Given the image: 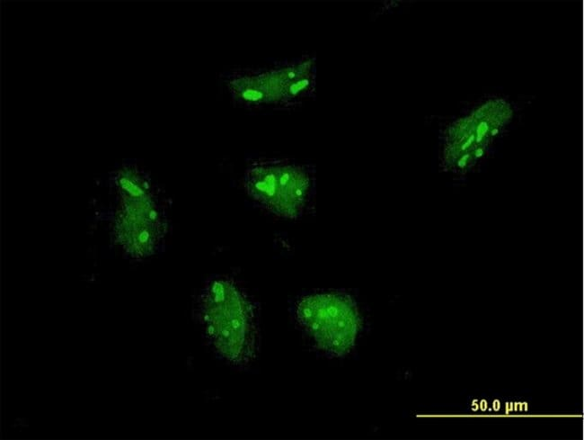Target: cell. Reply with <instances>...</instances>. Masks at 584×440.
Masks as SVG:
<instances>
[{"instance_id": "obj_6", "label": "cell", "mask_w": 584, "mask_h": 440, "mask_svg": "<svg viewBox=\"0 0 584 440\" xmlns=\"http://www.w3.org/2000/svg\"><path fill=\"white\" fill-rule=\"evenodd\" d=\"M493 407L495 408V410L499 409V408H498L499 407V401L498 400H495V402L493 404Z\"/></svg>"}, {"instance_id": "obj_5", "label": "cell", "mask_w": 584, "mask_h": 440, "mask_svg": "<svg viewBox=\"0 0 584 440\" xmlns=\"http://www.w3.org/2000/svg\"><path fill=\"white\" fill-rule=\"evenodd\" d=\"M128 202L117 220V237L124 250L134 258L155 254L166 233V220L149 192V184L137 176L129 181Z\"/></svg>"}, {"instance_id": "obj_1", "label": "cell", "mask_w": 584, "mask_h": 440, "mask_svg": "<svg viewBox=\"0 0 584 440\" xmlns=\"http://www.w3.org/2000/svg\"><path fill=\"white\" fill-rule=\"evenodd\" d=\"M203 337L217 359L243 370L257 358L259 310L255 301L233 277L214 275L204 285L196 306Z\"/></svg>"}, {"instance_id": "obj_4", "label": "cell", "mask_w": 584, "mask_h": 440, "mask_svg": "<svg viewBox=\"0 0 584 440\" xmlns=\"http://www.w3.org/2000/svg\"><path fill=\"white\" fill-rule=\"evenodd\" d=\"M244 188L256 203L289 219L302 216L315 194V175L311 166L288 159H256L248 164Z\"/></svg>"}, {"instance_id": "obj_3", "label": "cell", "mask_w": 584, "mask_h": 440, "mask_svg": "<svg viewBox=\"0 0 584 440\" xmlns=\"http://www.w3.org/2000/svg\"><path fill=\"white\" fill-rule=\"evenodd\" d=\"M292 313L297 329L319 355L340 358L353 350L361 319L350 295L332 291L308 292L296 300Z\"/></svg>"}, {"instance_id": "obj_2", "label": "cell", "mask_w": 584, "mask_h": 440, "mask_svg": "<svg viewBox=\"0 0 584 440\" xmlns=\"http://www.w3.org/2000/svg\"><path fill=\"white\" fill-rule=\"evenodd\" d=\"M315 72L314 57L303 56L268 67L229 69L222 78L238 106L289 108L314 95Z\"/></svg>"}]
</instances>
